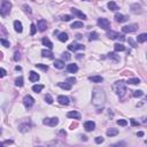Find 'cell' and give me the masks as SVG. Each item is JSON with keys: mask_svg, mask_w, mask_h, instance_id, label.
I'll return each instance as SVG.
<instances>
[{"mask_svg": "<svg viewBox=\"0 0 147 147\" xmlns=\"http://www.w3.org/2000/svg\"><path fill=\"white\" fill-rule=\"evenodd\" d=\"M106 102V93L105 91L100 89V87H95L93 92H92V103L95 107H100L103 106Z\"/></svg>", "mask_w": 147, "mask_h": 147, "instance_id": "1", "label": "cell"}, {"mask_svg": "<svg viewBox=\"0 0 147 147\" xmlns=\"http://www.w3.org/2000/svg\"><path fill=\"white\" fill-rule=\"evenodd\" d=\"M114 89H115V92H116V94L120 97V98H123L125 94H126V85H125L124 82H116L115 85H114Z\"/></svg>", "mask_w": 147, "mask_h": 147, "instance_id": "2", "label": "cell"}, {"mask_svg": "<svg viewBox=\"0 0 147 147\" xmlns=\"http://www.w3.org/2000/svg\"><path fill=\"white\" fill-rule=\"evenodd\" d=\"M11 2L8 1V0H2L1 2V8H0V13L2 16H6L11 13Z\"/></svg>", "mask_w": 147, "mask_h": 147, "instance_id": "3", "label": "cell"}, {"mask_svg": "<svg viewBox=\"0 0 147 147\" xmlns=\"http://www.w3.org/2000/svg\"><path fill=\"white\" fill-rule=\"evenodd\" d=\"M139 29V26L138 24L136 23H133V24H129V25H124L122 28V31L124 32V34H131V32H136L137 30Z\"/></svg>", "mask_w": 147, "mask_h": 147, "instance_id": "4", "label": "cell"}, {"mask_svg": "<svg viewBox=\"0 0 147 147\" xmlns=\"http://www.w3.org/2000/svg\"><path fill=\"white\" fill-rule=\"evenodd\" d=\"M98 25L101 28V29H103V30H109L110 29V22L109 20L105 19V17H101V19L98 20Z\"/></svg>", "mask_w": 147, "mask_h": 147, "instance_id": "5", "label": "cell"}, {"mask_svg": "<svg viewBox=\"0 0 147 147\" xmlns=\"http://www.w3.org/2000/svg\"><path fill=\"white\" fill-rule=\"evenodd\" d=\"M43 123L46 125H49V126H57L59 124V118L57 117H52V118H45Z\"/></svg>", "mask_w": 147, "mask_h": 147, "instance_id": "6", "label": "cell"}, {"mask_svg": "<svg viewBox=\"0 0 147 147\" xmlns=\"http://www.w3.org/2000/svg\"><path fill=\"white\" fill-rule=\"evenodd\" d=\"M23 103H24V106L26 108H31L34 105V99L31 95H25L24 99H23Z\"/></svg>", "mask_w": 147, "mask_h": 147, "instance_id": "7", "label": "cell"}, {"mask_svg": "<svg viewBox=\"0 0 147 147\" xmlns=\"http://www.w3.org/2000/svg\"><path fill=\"white\" fill-rule=\"evenodd\" d=\"M29 129H30V121L28 120V121H23V122H21L20 123V125H19V130L22 133H24V132H26V131H29Z\"/></svg>", "mask_w": 147, "mask_h": 147, "instance_id": "8", "label": "cell"}, {"mask_svg": "<svg viewBox=\"0 0 147 147\" xmlns=\"http://www.w3.org/2000/svg\"><path fill=\"white\" fill-rule=\"evenodd\" d=\"M69 51H84L85 49V46L83 44H77V43H71L70 45L68 46Z\"/></svg>", "mask_w": 147, "mask_h": 147, "instance_id": "9", "label": "cell"}, {"mask_svg": "<svg viewBox=\"0 0 147 147\" xmlns=\"http://www.w3.org/2000/svg\"><path fill=\"white\" fill-rule=\"evenodd\" d=\"M37 26H38V30L40 31V32H44L47 29V22H46L45 20H39Z\"/></svg>", "mask_w": 147, "mask_h": 147, "instance_id": "10", "label": "cell"}, {"mask_svg": "<svg viewBox=\"0 0 147 147\" xmlns=\"http://www.w3.org/2000/svg\"><path fill=\"white\" fill-rule=\"evenodd\" d=\"M95 128V123L93 121H86L84 123V129L86 131H93Z\"/></svg>", "mask_w": 147, "mask_h": 147, "instance_id": "11", "label": "cell"}, {"mask_svg": "<svg viewBox=\"0 0 147 147\" xmlns=\"http://www.w3.org/2000/svg\"><path fill=\"white\" fill-rule=\"evenodd\" d=\"M71 13L74 14V15L78 16L79 19H83V20H86V15L84 14L83 11H80L79 9H77V8H71Z\"/></svg>", "mask_w": 147, "mask_h": 147, "instance_id": "12", "label": "cell"}, {"mask_svg": "<svg viewBox=\"0 0 147 147\" xmlns=\"http://www.w3.org/2000/svg\"><path fill=\"white\" fill-rule=\"evenodd\" d=\"M57 101H59V103L60 105H64V106H67L69 105V98L68 97H66V95H59L57 97Z\"/></svg>", "mask_w": 147, "mask_h": 147, "instance_id": "13", "label": "cell"}, {"mask_svg": "<svg viewBox=\"0 0 147 147\" xmlns=\"http://www.w3.org/2000/svg\"><path fill=\"white\" fill-rule=\"evenodd\" d=\"M128 20V16H125V15H123V14H115V21L116 22H118V23H123V22H125Z\"/></svg>", "mask_w": 147, "mask_h": 147, "instance_id": "14", "label": "cell"}, {"mask_svg": "<svg viewBox=\"0 0 147 147\" xmlns=\"http://www.w3.org/2000/svg\"><path fill=\"white\" fill-rule=\"evenodd\" d=\"M131 11L132 13H135V14H140L141 13V6L139 4H133L131 5Z\"/></svg>", "mask_w": 147, "mask_h": 147, "instance_id": "15", "label": "cell"}, {"mask_svg": "<svg viewBox=\"0 0 147 147\" xmlns=\"http://www.w3.org/2000/svg\"><path fill=\"white\" fill-rule=\"evenodd\" d=\"M67 116H68L69 118H74V120H79V118H80V114H79L78 112H76V110H72V112H69V113L67 114Z\"/></svg>", "mask_w": 147, "mask_h": 147, "instance_id": "16", "label": "cell"}, {"mask_svg": "<svg viewBox=\"0 0 147 147\" xmlns=\"http://www.w3.org/2000/svg\"><path fill=\"white\" fill-rule=\"evenodd\" d=\"M89 80L92 82V83H101L102 80H103V78H102L101 76L95 75V76H90V77H89Z\"/></svg>", "mask_w": 147, "mask_h": 147, "instance_id": "17", "label": "cell"}, {"mask_svg": "<svg viewBox=\"0 0 147 147\" xmlns=\"http://www.w3.org/2000/svg\"><path fill=\"white\" fill-rule=\"evenodd\" d=\"M42 57H48V59H53V53L51 49H43L42 51Z\"/></svg>", "mask_w": 147, "mask_h": 147, "instance_id": "18", "label": "cell"}, {"mask_svg": "<svg viewBox=\"0 0 147 147\" xmlns=\"http://www.w3.org/2000/svg\"><path fill=\"white\" fill-rule=\"evenodd\" d=\"M53 66H54V68H57V69H63L64 68V61L63 60H55L54 63H53Z\"/></svg>", "mask_w": 147, "mask_h": 147, "instance_id": "19", "label": "cell"}, {"mask_svg": "<svg viewBox=\"0 0 147 147\" xmlns=\"http://www.w3.org/2000/svg\"><path fill=\"white\" fill-rule=\"evenodd\" d=\"M39 75H38L37 72L34 71H30V75H29V80L30 82H37V80H39Z\"/></svg>", "mask_w": 147, "mask_h": 147, "instance_id": "20", "label": "cell"}, {"mask_svg": "<svg viewBox=\"0 0 147 147\" xmlns=\"http://www.w3.org/2000/svg\"><path fill=\"white\" fill-rule=\"evenodd\" d=\"M67 70H68L69 72H71V74H75V72L78 71V67H77V64H68L67 66Z\"/></svg>", "mask_w": 147, "mask_h": 147, "instance_id": "21", "label": "cell"}, {"mask_svg": "<svg viewBox=\"0 0 147 147\" xmlns=\"http://www.w3.org/2000/svg\"><path fill=\"white\" fill-rule=\"evenodd\" d=\"M14 29H15L16 32H19V34H21V32L23 31L22 23L20 22V21H14Z\"/></svg>", "mask_w": 147, "mask_h": 147, "instance_id": "22", "label": "cell"}, {"mask_svg": "<svg viewBox=\"0 0 147 147\" xmlns=\"http://www.w3.org/2000/svg\"><path fill=\"white\" fill-rule=\"evenodd\" d=\"M42 43H43V45L44 46H46L47 48H49V49H52L53 48V43L49 40L48 38H43V40H42Z\"/></svg>", "mask_w": 147, "mask_h": 147, "instance_id": "23", "label": "cell"}, {"mask_svg": "<svg viewBox=\"0 0 147 147\" xmlns=\"http://www.w3.org/2000/svg\"><path fill=\"white\" fill-rule=\"evenodd\" d=\"M106 135H107L108 137L117 136V135H118V130H117V129H114V128H110V129H108V130H107Z\"/></svg>", "mask_w": 147, "mask_h": 147, "instance_id": "24", "label": "cell"}, {"mask_svg": "<svg viewBox=\"0 0 147 147\" xmlns=\"http://www.w3.org/2000/svg\"><path fill=\"white\" fill-rule=\"evenodd\" d=\"M57 38H59V40H60V42L64 43V42H67V40H68V34H66V32H61V34H57Z\"/></svg>", "mask_w": 147, "mask_h": 147, "instance_id": "25", "label": "cell"}, {"mask_svg": "<svg viewBox=\"0 0 147 147\" xmlns=\"http://www.w3.org/2000/svg\"><path fill=\"white\" fill-rule=\"evenodd\" d=\"M118 36H120V34H117V32H115V31H108V32H107V37L109 38V39H117Z\"/></svg>", "mask_w": 147, "mask_h": 147, "instance_id": "26", "label": "cell"}, {"mask_svg": "<svg viewBox=\"0 0 147 147\" xmlns=\"http://www.w3.org/2000/svg\"><path fill=\"white\" fill-rule=\"evenodd\" d=\"M57 86L63 89V90H71V84H68V83H57Z\"/></svg>", "mask_w": 147, "mask_h": 147, "instance_id": "27", "label": "cell"}, {"mask_svg": "<svg viewBox=\"0 0 147 147\" xmlns=\"http://www.w3.org/2000/svg\"><path fill=\"white\" fill-rule=\"evenodd\" d=\"M137 42L138 43H145L147 42V34H141L137 37Z\"/></svg>", "mask_w": 147, "mask_h": 147, "instance_id": "28", "label": "cell"}, {"mask_svg": "<svg viewBox=\"0 0 147 147\" xmlns=\"http://www.w3.org/2000/svg\"><path fill=\"white\" fill-rule=\"evenodd\" d=\"M107 7L109 8L110 11H118V6H117L114 1H109V2L107 4Z\"/></svg>", "mask_w": 147, "mask_h": 147, "instance_id": "29", "label": "cell"}, {"mask_svg": "<svg viewBox=\"0 0 147 147\" xmlns=\"http://www.w3.org/2000/svg\"><path fill=\"white\" fill-rule=\"evenodd\" d=\"M71 28L72 29H80V28H84V24L80 21H76V22H74L71 24Z\"/></svg>", "mask_w": 147, "mask_h": 147, "instance_id": "30", "label": "cell"}, {"mask_svg": "<svg viewBox=\"0 0 147 147\" xmlns=\"http://www.w3.org/2000/svg\"><path fill=\"white\" fill-rule=\"evenodd\" d=\"M114 49H115V52H123V51H125V47L123 46V44H115Z\"/></svg>", "mask_w": 147, "mask_h": 147, "instance_id": "31", "label": "cell"}, {"mask_svg": "<svg viewBox=\"0 0 147 147\" xmlns=\"http://www.w3.org/2000/svg\"><path fill=\"white\" fill-rule=\"evenodd\" d=\"M128 84H131V85H137V84H139L140 83V79L139 78H129L128 79V82H126Z\"/></svg>", "mask_w": 147, "mask_h": 147, "instance_id": "32", "label": "cell"}, {"mask_svg": "<svg viewBox=\"0 0 147 147\" xmlns=\"http://www.w3.org/2000/svg\"><path fill=\"white\" fill-rule=\"evenodd\" d=\"M43 89H44V85H42V84H40V85H39V84H37V85H34V86H32V91H34V92H36V93H39V92H40Z\"/></svg>", "mask_w": 147, "mask_h": 147, "instance_id": "33", "label": "cell"}, {"mask_svg": "<svg viewBox=\"0 0 147 147\" xmlns=\"http://www.w3.org/2000/svg\"><path fill=\"white\" fill-rule=\"evenodd\" d=\"M98 38H99V34H97V32H94V31H93V32H91V34H90L89 40H90V42H92V40H97Z\"/></svg>", "mask_w": 147, "mask_h": 147, "instance_id": "34", "label": "cell"}, {"mask_svg": "<svg viewBox=\"0 0 147 147\" xmlns=\"http://www.w3.org/2000/svg\"><path fill=\"white\" fill-rule=\"evenodd\" d=\"M36 67H37L38 69L43 70V71H47V70H48V67H47L46 64H43V63H37L36 64Z\"/></svg>", "mask_w": 147, "mask_h": 147, "instance_id": "35", "label": "cell"}, {"mask_svg": "<svg viewBox=\"0 0 147 147\" xmlns=\"http://www.w3.org/2000/svg\"><path fill=\"white\" fill-rule=\"evenodd\" d=\"M61 57H62V59H63L64 61H69L70 59H71V55H70V53L69 52H63Z\"/></svg>", "mask_w": 147, "mask_h": 147, "instance_id": "36", "label": "cell"}, {"mask_svg": "<svg viewBox=\"0 0 147 147\" xmlns=\"http://www.w3.org/2000/svg\"><path fill=\"white\" fill-rule=\"evenodd\" d=\"M15 85L19 87H22L23 86V77H19V78L15 79Z\"/></svg>", "mask_w": 147, "mask_h": 147, "instance_id": "37", "label": "cell"}, {"mask_svg": "<svg viewBox=\"0 0 147 147\" xmlns=\"http://www.w3.org/2000/svg\"><path fill=\"white\" fill-rule=\"evenodd\" d=\"M143 95H144V92L140 90H137L133 92V97H135V98H140V97H143Z\"/></svg>", "mask_w": 147, "mask_h": 147, "instance_id": "38", "label": "cell"}, {"mask_svg": "<svg viewBox=\"0 0 147 147\" xmlns=\"http://www.w3.org/2000/svg\"><path fill=\"white\" fill-rule=\"evenodd\" d=\"M45 101L48 103V105H52L53 103V98L51 94H46L45 95Z\"/></svg>", "mask_w": 147, "mask_h": 147, "instance_id": "39", "label": "cell"}, {"mask_svg": "<svg viewBox=\"0 0 147 147\" xmlns=\"http://www.w3.org/2000/svg\"><path fill=\"white\" fill-rule=\"evenodd\" d=\"M108 57H109V59H113V60H115L116 62H117V61H120V57H117L115 53H109V54H108Z\"/></svg>", "mask_w": 147, "mask_h": 147, "instance_id": "40", "label": "cell"}, {"mask_svg": "<svg viewBox=\"0 0 147 147\" xmlns=\"http://www.w3.org/2000/svg\"><path fill=\"white\" fill-rule=\"evenodd\" d=\"M23 11H25L26 14H31L32 13V11H31V8L28 6V5H23Z\"/></svg>", "mask_w": 147, "mask_h": 147, "instance_id": "41", "label": "cell"}, {"mask_svg": "<svg viewBox=\"0 0 147 147\" xmlns=\"http://www.w3.org/2000/svg\"><path fill=\"white\" fill-rule=\"evenodd\" d=\"M0 42H1L2 46H5V47H9V42H8V40H6L5 38H1V39H0Z\"/></svg>", "mask_w": 147, "mask_h": 147, "instance_id": "42", "label": "cell"}, {"mask_svg": "<svg viewBox=\"0 0 147 147\" xmlns=\"http://www.w3.org/2000/svg\"><path fill=\"white\" fill-rule=\"evenodd\" d=\"M117 124L121 125V126H125V125H128V121H125V120H118V121H117Z\"/></svg>", "mask_w": 147, "mask_h": 147, "instance_id": "43", "label": "cell"}, {"mask_svg": "<svg viewBox=\"0 0 147 147\" xmlns=\"http://www.w3.org/2000/svg\"><path fill=\"white\" fill-rule=\"evenodd\" d=\"M30 28H31L30 34H31V36H34V34H36V30H37V28H36V25H34V23H32V24H31V25H30Z\"/></svg>", "mask_w": 147, "mask_h": 147, "instance_id": "44", "label": "cell"}, {"mask_svg": "<svg viewBox=\"0 0 147 147\" xmlns=\"http://www.w3.org/2000/svg\"><path fill=\"white\" fill-rule=\"evenodd\" d=\"M71 19H72V16H71V15H63L62 17H61V20H62V21H66V22L70 21Z\"/></svg>", "mask_w": 147, "mask_h": 147, "instance_id": "45", "label": "cell"}, {"mask_svg": "<svg viewBox=\"0 0 147 147\" xmlns=\"http://www.w3.org/2000/svg\"><path fill=\"white\" fill-rule=\"evenodd\" d=\"M103 138H102V137H97V138H95L94 139V141H95V144H102L103 143Z\"/></svg>", "mask_w": 147, "mask_h": 147, "instance_id": "46", "label": "cell"}, {"mask_svg": "<svg viewBox=\"0 0 147 147\" xmlns=\"http://www.w3.org/2000/svg\"><path fill=\"white\" fill-rule=\"evenodd\" d=\"M20 59H21V55H20V52H17V51H16V52H15V54H14V60H15V61H19Z\"/></svg>", "mask_w": 147, "mask_h": 147, "instance_id": "47", "label": "cell"}, {"mask_svg": "<svg viewBox=\"0 0 147 147\" xmlns=\"http://www.w3.org/2000/svg\"><path fill=\"white\" fill-rule=\"evenodd\" d=\"M130 122H131V124L133 125V126H138V125H139V122H137L136 120H133V118H131Z\"/></svg>", "mask_w": 147, "mask_h": 147, "instance_id": "48", "label": "cell"}, {"mask_svg": "<svg viewBox=\"0 0 147 147\" xmlns=\"http://www.w3.org/2000/svg\"><path fill=\"white\" fill-rule=\"evenodd\" d=\"M67 82H69V84H72L76 82V78L75 77H69V78L67 79Z\"/></svg>", "mask_w": 147, "mask_h": 147, "instance_id": "49", "label": "cell"}, {"mask_svg": "<svg viewBox=\"0 0 147 147\" xmlns=\"http://www.w3.org/2000/svg\"><path fill=\"white\" fill-rule=\"evenodd\" d=\"M128 42L130 43V44H131V46H132V47H137V44H136V43H135V42H133V40H132L131 38H129V39H128Z\"/></svg>", "mask_w": 147, "mask_h": 147, "instance_id": "50", "label": "cell"}, {"mask_svg": "<svg viewBox=\"0 0 147 147\" xmlns=\"http://www.w3.org/2000/svg\"><path fill=\"white\" fill-rule=\"evenodd\" d=\"M5 75H6V70H5L4 68H1V74H0V76H1V77H4Z\"/></svg>", "mask_w": 147, "mask_h": 147, "instance_id": "51", "label": "cell"}, {"mask_svg": "<svg viewBox=\"0 0 147 147\" xmlns=\"http://www.w3.org/2000/svg\"><path fill=\"white\" fill-rule=\"evenodd\" d=\"M118 39H120V40H121V42H124V40H125L124 36H118Z\"/></svg>", "mask_w": 147, "mask_h": 147, "instance_id": "52", "label": "cell"}, {"mask_svg": "<svg viewBox=\"0 0 147 147\" xmlns=\"http://www.w3.org/2000/svg\"><path fill=\"white\" fill-rule=\"evenodd\" d=\"M137 136H138V137H143V136H144V132H143V131L138 132V133H137Z\"/></svg>", "mask_w": 147, "mask_h": 147, "instance_id": "53", "label": "cell"}, {"mask_svg": "<svg viewBox=\"0 0 147 147\" xmlns=\"http://www.w3.org/2000/svg\"><path fill=\"white\" fill-rule=\"evenodd\" d=\"M80 138H82V140H84V141H86V140H87L86 136H80Z\"/></svg>", "mask_w": 147, "mask_h": 147, "instance_id": "54", "label": "cell"}, {"mask_svg": "<svg viewBox=\"0 0 147 147\" xmlns=\"http://www.w3.org/2000/svg\"><path fill=\"white\" fill-rule=\"evenodd\" d=\"M4 144H13V140H6ZM4 144H2V145H4Z\"/></svg>", "mask_w": 147, "mask_h": 147, "instance_id": "55", "label": "cell"}, {"mask_svg": "<svg viewBox=\"0 0 147 147\" xmlns=\"http://www.w3.org/2000/svg\"><path fill=\"white\" fill-rule=\"evenodd\" d=\"M85 1H90V0H85Z\"/></svg>", "mask_w": 147, "mask_h": 147, "instance_id": "56", "label": "cell"}]
</instances>
